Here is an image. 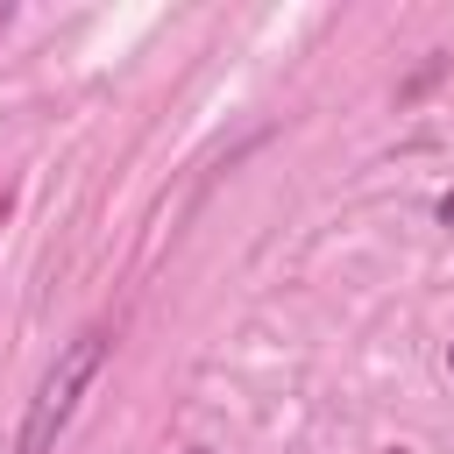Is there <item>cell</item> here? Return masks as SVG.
Here are the masks:
<instances>
[{"mask_svg":"<svg viewBox=\"0 0 454 454\" xmlns=\"http://www.w3.org/2000/svg\"><path fill=\"white\" fill-rule=\"evenodd\" d=\"M440 227H454V192H447V199H440Z\"/></svg>","mask_w":454,"mask_h":454,"instance_id":"obj_2","label":"cell"},{"mask_svg":"<svg viewBox=\"0 0 454 454\" xmlns=\"http://www.w3.org/2000/svg\"><path fill=\"white\" fill-rule=\"evenodd\" d=\"M447 362H454V355H447Z\"/></svg>","mask_w":454,"mask_h":454,"instance_id":"obj_3","label":"cell"},{"mask_svg":"<svg viewBox=\"0 0 454 454\" xmlns=\"http://www.w3.org/2000/svg\"><path fill=\"white\" fill-rule=\"evenodd\" d=\"M106 348H114L106 326H78V333L57 348V362L43 369V383H35V397H28L21 426H14V454H57V440H64V426L78 419V397L92 390Z\"/></svg>","mask_w":454,"mask_h":454,"instance_id":"obj_1","label":"cell"}]
</instances>
